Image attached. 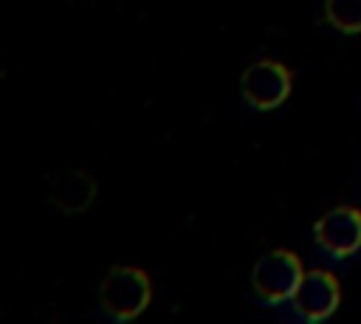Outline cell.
Wrapping results in <instances>:
<instances>
[{
	"label": "cell",
	"mask_w": 361,
	"mask_h": 324,
	"mask_svg": "<svg viewBox=\"0 0 361 324\" xmlns=\"http://www.w3.org/2000/svg\"><path fill=\"white\" fill-rule=\"evenodd\" d=\"M152 299L149 276L135 265H116L99 285V304L116 321H130L147 310Z\"/></svg>",
	"instance_id": "6da1fadb"
},
{
	"label": "cell",
	"mask_w": 361,
	"mask_h": 324,
	"mask_svg": "<svg viewBox=\"0 0 361 324\" xmlns=\"http://www.w3.org/2000/svg\"><path fill=\"white\" fill-rule=\"evenodd\" d=\"M302 276H305V270H302L299 256L293 251L276 248L257 259V265L251 270V287L262 301L279 304V301H290Z\"/></svg>",
	"instance_id": "7a4b0ae2"
},
{
	"label": "cell",
	"mask_w": 361,
	"mask_h": 324,
	"mask_svg": "<svg viewBox=\"0 0 361 324\" xmlns=\"http://www.w3.org/2000/svg\"><path fill=\"white\" fill-rule=\"evenodd\" d=\"M243 99L257 110H274L279 107L290 93V70L282 62L259 59L243 70L240 79Z\"/></svg>",
	"instance_id": "3957f363"
},
{
	"label": "cell",
	"mask_w": 361,
	"mask_h": 324,
	"mask_svg": "<svg viewBox=\"0 0 361 324\" xmlns=\"http://www.w3.org/2000/svg\"><path fill=\"white\" fill-rule=\"evenodd\" d=\"M313 237L336 259L355 254L361 248V211L350 208V206L330 208L327 214H322L316 220Z\"/></svg>",
	"instance_id": "277c9868"
},
{
	"label": "cell",
	"mask_w": 361,
	"mask_h": 324,
	"mask_svg": "<svg viewBox=\"0 0 361 324\" xmlns=\"http://www.w3.org/2000/svg\"><path fill=\"white\" fill-rule=\"evenodd\" d=\"M338 299H341V287L336 276L327 270H307L290 296L293 310L307 321H322L333 316L338 307Z\"/></svg>",
	"instance_id": "5b68a950"
},
{
	"label": "cell",
	"mask_w": 361,
	"mask_h": 324,
	"mask_svg": "<svg viewBox=\"0 0 361 324\" xmlns=\"http://www.w3.org/2000/svg\"><path fill=\"white\" fill-rule=\"evenodd\" d=\"M93 197H96V180L82 169L62 172L51 186V206L62 214L85 211L93 203Z\"/></svg>",
	"instance_id": "8992f818"
},
{
	"label": "cell",
	"mask_w": 361,
	"mask_h": 324,
	"mask_svg": "<svg viewBox=\"0 0 361 324\" xmlns=\"http://www.w3.org/2000/svg\"><path fill=\"white\" fill-rule=\"evenodd\" d=\"M324 17L333 28L344 34H358L361 31V0H327Z\"/></svg>",
	"instance_id": "52a82bcc"
}]
</instances>
